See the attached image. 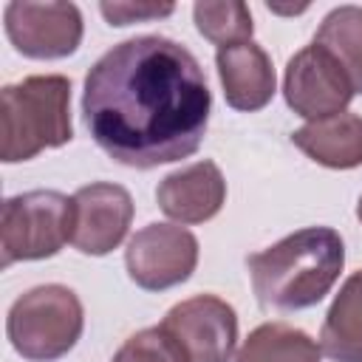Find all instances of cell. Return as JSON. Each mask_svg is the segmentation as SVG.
Instances as JSON below:
<instances>
[{"label": "cell", "mask_w": 362, "mask_h": 362, "mask_svg": "<svg viewBox=\"0 0 362 362\" xmlns=\"http://www.w3.org/2000/svg\"><path fill=\"white\" fill-rule=\"evenodd\" d=\"M209 110L201 62L170 37L124 40L85 76L82 116L96 147L133 170L189 158L204 141Z\"/></svg>", "instance_id": "6da1fadb"}, {"label": "cell", "mask_w": 362, "mask_h": 362, "mask_svg": "<svg viewBox=\"0 0 362 362\" xmlns=\"http://www.w3.org/2000/svg\"><path fill=\"white\" fill-rule=\"evenodd\" d=\"M345 266V243L331 226H305L246 257L260 305L300 311L317 305Z\"/></svg>", "instance_id": "7a4b0ae2"}, {"label": "cell", "mask_w": 362, "mask_h": 362, "mask_svg": "<svg viewBox=\"0 0 362 362\" xmlns=\"http://www.w3.org/2000/svg\"><path fill=\"white\" fill-rule=\"evenodd\" d=\"M0 158L6 164L28 161L48 147L68 144L74 139L68 76L37 74L6 85L0 93Z\"/></svg>", "instance_id": "3957f363"}, {"label": "cell", "mask_w": 362, "mask_h": 362, "mask_svg": "<svg viewBox=\"0 0 362 362\" xmlns=\"http://www.w3.org/2000/svg\"><path fill=\"white\" fill-rule=\"evenodd\" d=\"M85 311L68 286L45 283L20 294L6 317L11 348L28 362H54L82 337Z\"/></svg>", "instance_id": "277c9868"}, {"label": "cell", "mask_w": 362, "mask_h": 362, "mask_svg": "<svg viewBox=\"0 0 362 362\" xmlns=\"http://www.w3.org/2000/svg\"><path fill=\"white\" fill-rule=\"evenodd\" d=\"M71 243V198L57 189L11 195L0 212V266L45 260Z\"/></svg>", "instance_id": "5b68a950"}, {"label": "cell", "mask_w": 362, "mask_h": 362, "mask_svg": "<svg viewBox=\"0 0 362 362\" xmlns=\"http://www.w3.org/2000/svg\"><path fill=\"white\" fill-rule=\"evenodd\" d=\"M130 280L144 291H164L184 280L198 266V240L189 229L173 223H150L139 229L124 252Z\"/></svg>", "instance_id": "8992f818"}, {"label": "cell", "mask_w": 362, "mask_h": 362, "mask_svg": "<svg viewBox=\"0 0 362 362\" xmlns=\"http://www.w3.org/2000/svg\"><path fill=\"white\" fill-rule=\"evenodd\" d=\"M283 96L297 116L320 122L342 113L356 93L339 62L325 48L311 42L288 59L283 76Z\"/></svg>", "instance_id": "52a82bcc"}, {"label": "cell", "mask_w": 362, "mask_h": 362, "mask_svg": "<svg viewBox=\"0 0 362 362\" xmlns=\"http://www.w3.org/2000/svg\"><path fill=\"white\" fill-rule=\"evenodd\" d=\"M3 20L11 45L28 59H62L82 42V14L74 3L11 0Z\"/></svg>", "instance_id": "ba28073f"}, {"label": "cell", "mask_w": 362, "mask_h": 362, "mask_svg": "<svg viewBox=\"0 0 362 362\" xmlns=\"http://www.w3.org/2000/svg\"><path fill=\"white\" fill-rule=\"evenodd\" d=\"M161 328L187 351L189 362H229L238 342V314L215 294H195L167 311Z\"/></svg>", "instance_id": "9c48e42d"}, {"label": "cell", "mask_w": 362, "mask_h": 362, "mask_svg": "<svg viewBox=\"0 0 362 362\" xmlns=\"http://www.w3.org/2000/svg\"><path fill=\"white\" fill-rule=\"evenodd\" d=\"M133 221V198L124 187L93 181L71 195V246L102 257L113 252Z\"/></svg>", "instance_id": "30bf717a"}, {"label": "cell", "mask_w": 362, "mask_h": 362, "mask_svg": "<svg viewBox=\"0 0 362 362\" xmlns=\"http://www.w3.org/2000/svg\"><path fill=\"white\" fill-rule=\"evenodd\" d=\"M156 201L161 212L178 223H204L215 218L226 201V181L215 161L204 158L184 170L170 173L158 189Z\"/></svg>", "instance_id": "8fae6325"}, {"label": "cell", "mask_w": 362, "mask_h": 362, "mask_svg": "<svg viewBox=\"0 0 362 362\" xmlns=\"http://www.w3.org/2000/svg\"><path fill=\"white\" fill-rule=\"evenodd\" d=\"M215 65H218L223 99L229 107L243 110V113H255L272 102L277 79H274V68H272L269 54L257 42L249 40V42L218 48Z\"/></svg>", "instance_id": "7c38bea8"}, {"label": "cell", "mask_w": 362, "mask_h": 362, "mask_svg": "<svg viewBox=\"0 0 362 362\" xmlns=\"http://www.w3.org/2000/svg\"><path fill=\"white\" fill-rule=\"evenodd\" d=\"M291 141L322 167L354 170L362 164V116L342 110L337 116L308 122L291 133Z\"/></svg>", "instance_id": "4fadbf2b"}, {"label": "cell", "mask_w": 362, "mask_h": 362, "mask_svg": "<svg viewBox=\"0 0 362 362\" xmlns=\"http://www.w3.org/2000/svg\"><path fill=\"white\" fill-rule=\"evenodd\" d=\"M320 348L334 362H362V269L334 297L320 331Z\"/></svg>", "instance_id": "5bb4252c"}, {"label": "cell", "mask_w": 362, "mask_h": 362, "mask_svg": "<svg viewBox=\"0 0 362 362\" xmlns=\"http://www.w3.org/2000/svg\"><path fill=\"white\" fill-rule=\"evenodd\" d=\"M314 45L325 48L348 74L354 93H362V6L331 8L314 34Z\"/></svg>", "instance_id": "9a60e30c"}, {"label": "cell", "mask_w": 362, "mask_h": 362, "mask_svg": "<svg viewBox=\"0 0 362 362\" xmlns=\"http://www.w3.org/2000/svg\"><path fill=\"white\" fill-rule=\"evenodd\" d=\"M322 348L300 328L286 322L257 325L235 354V362H320Z\"/></svg>", "instance_id": "2e32d148"}, {"label": "cell", "mask_w": 362, "mask_h": 362, "mask_svg": "<svg viewBox=\"0 0 362 362\" xmlns=\"http://www.w3.org/2000/svg\"><path fill=\"white\" fill-rule=\"evenodd\" d=\"M192 20L195 28L218 48L249 42L255 31L252 11L240 0H201L192 6Z\"/></svg>", "instance_id": "e0dca14e"}, {"label": "cell", "mask_w": 362, "mask_h": 362, "mask_svg": "<svg viewBox=\"0 0 362 362\" xmlns=\"http://www.w3.org/2000/svg\"><path fill=\"white\" fill-rule=\"evenodd\" d=\"M113 362H189V356L170 331L156 325L127 337L113 354Z\"/></svg>", "instance_id": "ac0fdd59"}, {"label": "cell", "mask_w": 362, "mask_h": 362, "mask_svg": "<svg viewBox=\"0 0 362 362\" xmlns=\"http://www.w3.org/2000/svg\"><path fill=\"white\" fill-rule=\"evenodd\" d=\"M99 11L110 25H130V23L170 17L175 6L173 3H99Z\"/></svg>", "instance_id": "d6986e66"}, {"label": "cell", "mask_w": 362, "mask_h": 362, "mask_svg": "<svg viewBox=\"0 0 362 362\" xmlns=\"http://www.w3.org/2000/svg\"><path fill=\"white\" fill-rule=\"evenodd\" d=\"M356 218L362 221V198H359V204H356Z\"/></svg>", "instance_id": "ffe728a7"}]
</instances>
